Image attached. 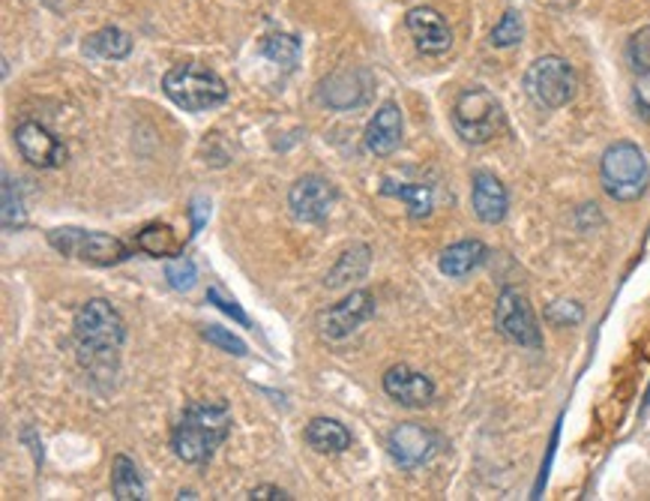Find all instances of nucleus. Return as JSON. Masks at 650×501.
<instances>
[{
    "instance_id": "f257e3e1",
    "label": "nucleus",
    "mask_w": 650,
    "mask_h": 501,
    "mask_svg": "<svg viewBox=\"0 0 650 501\" xmlns=\"http://www.w3.org/2000/svg\"><path fill=\"white\" fill-rule=\"evenodd\" d=\"M75 352L84 369L103 376L108 369H117V357L126 343V324L120 313L103 298H93L75 313L73 322Z\"/></svg>"
},
{
    "instance_id": "f03ea898",
    "label": "nucleus",
    "mask_w": 650,
    "mask_h": 501,
    "mask_svg": "<svg viewBox=\"0 0 650 501\" xmlns=\"http://www.w3.org/2000/svg\"><path fill=\"white\" fill-rule=\"evenodd\" d=\"M231 432V408L226 403L198 399L184 408L171 429V450L186 466H207Z\"/></svg>"
},
{
    "instance_id": "7ed1b4c3",
    "label": "nucleus",
    "mask_w": 650,
    "mask_h": 501,
    "mask_svg": "<svg viewBox=\"0 0 650 501\" xmlns=\"http://www.w3.org/2000/svg\"><path fill=\"white\" fill-rule=\"evenodd\" d=\"M162 91L184 112H210L228 100V84L201 63H177L162 79Z\"/></svg>"
},
{
    "instance_id": "20e7f679",
    "label": "nucleus",
    "mask_w": 650,
    "mask_h": 501,
    "mask_svg": "<svg viewBox=\"0 0 650 501\" xmlns=\"http://www.w3.org/2000/svg\"><path fill=\"white\" fill-rule=\"evenodd\" d=\"M599 180L602 189L615 201H636L641 199L650 187L648 159L632 142H618L602 154L599 163Z\"/></svg>"
},
{
    "instance_id": "39448f33",
    "label": "nucleus",
    "mask_w": 650,
    "mask_h": 501,
    "mask_svg": "<svg viewBox=\"0 0 650 501\" xmlns=\"http://www.w3.org/2000/svg\"><path fill=\"white\" fill-rule=\"evenodd\" d=\"M504 105L492 91L485 87H468L459 94L453 105V126L455 133L468 145H485L504 129Z\"/></svg>"
},
{
    "instance_id": "423d86ee",
    "label": "nucleus",
    "mask_w": 650,
    "mask_h": 501,
    "mask_svg": "<svg viewBox=\"0 0 650 501\" xmlns=\"http://www.w3.org/2000/svg\"><path fill=\"white\" fill-rule=\"evenodd\" d=\"M525 91L539 108H564L576 96V73L564 58H537L527 66Z\"/></svg>"
},
{
    "instance_id": "0eeeda50",
    "label": "nucleus",
    "mask_w": 650,
    "mask_h": 501,
    "mask_svg": "<svg viewBox=\"0 0 650 501\" xmlns=\"http://www.w3.org/2000/svg\"><path fill=\"white\" fill-rule=\"evenodd\" d=\"M49 243L61 255H70V259L91 261V264H99V268H108V264H120V261L129 259V250L120 238H112V234H103V231H84V229H52L49 231Z\"/></svg>"
},
{
    "instance_id": "6e6552de",
    "label": "nucleus",
    "mask_w": 650,
    "mask_h": 501,
    "mask_svg": "<svg viewBox=\"0 0 650 501\" xmlns=\"http://www.w3.org/2000/svg\"><path fill=\"white\" fill-rule=\"evenodd\" d=\"M375 94V75L366 66H342L318 84V103L333 112H354Z\"/></svg>"
},
{
    "instance_id": "1a4fd4ad",
    "label": "nucleus",
    "mask_w": 650,
    "mask_h": 501,
    "mask_svg": "<svg viewBox=\"0 0 650 501\" xmlns=\"http://www.w3.org/2000/svg\"><path fill=\"white\" fill-rule=\"evenodd\" d=\"M495 327L510 343L525 345V348H539L543 345L534 310H531V303L518 289H504V292L497 294Z\"/></svg>"
},
{
    "instance_id": "9d476101",
    "label": "nucleus",
    "mask_w": 650,
    "mask_h": 501,
    "mask_svg": "<svg viewBox=\"0 0 650 501\" xmlns=\"http://www.w3.org/2000/svg\"><path fill=\"white\" fill-rule=\"evenodd\" d=\"M438 436L423 424H399L387 436V450L392 462H399L402 469H420L438 453Z\"/></svg>"
},
{
    "instance_id": "9b49d317",
    "label": "nucleus",
    "mask_w": 650,
    "mask_h": 501,
    "mask_svg": "<svg viewBox=\"0 0 650 501\" xmlns=\"http://www.w3.org/2000/svg\"><path fill=\"white\" fill-rule=\"evenodd\" d=\"M333 205H336V189H333L331 180L318 178V175L300 178L289 192V208L294 213V220L300 222L327 220Z\"/></svg>"
},
{
    "instance_id": "f8f14e48",
    "label": "nucleus",
    "mask_w": 650,
    "mask_h": 501,
    "mask_svg": "<svg viewBox=\"0 0 650 501\" xmlns=\"http://www.w3.org/2000/svg\"><path fill=\"white\" fill-rule=\"evenodd\" d=\"M405 28L411 33L413 45L423 54H447L453 49V31L438 10L432 7H413L405 15Z\"/></svg>"
},
{
    "instance_id": "ddd939ff",
    "label": "nucleus",
    "mask_w": 650,
    "mask_h": 501,
    "mask_svg": "<svg viewBox=\"0 0 650 501\" xmlns=\"http://www.w3.org/2000/svg\"><path fill=\"white\" fill-rule=\"evenodd\" d=\"M371 315H375V298L369 292H352L345 301H339L321 315V334L327 340H345L363 322H369Z\"/></svg>"
},
{
    "instance_id": "4468645a",
    "label": "nucleus",
    "mask_w": 650,
    "mask_h": 501,
    "mask_svg": "<svg viewBox=\"0 0 650 501\" xmlns=\"http://www.w3.org/2000/svg\"><path fill=\"white\" fill-rule=\"evenodd\" d=\"M15 147H19L21 159H28L31 166L40 168H57L66 159V147L36 121H24L15 126Z\"/></svg>"
},
{
    "instance_id": "2eb2a0df",
    "label": "nucleus",
    "mask_w": 650,
    "mask_h": 501,
    "mask_svg": "<svg viewBox=\"0 0 650 501\" xmlns=\"http://www.w3.org/2000/svg\"><path fill=\"white\" fill-rule=\"evenodd\" d=\"M384 394L405 408H423L434 399V385L432 378L411 366L396 364L384 373Z\"/></svg>"
},
{
    "instance_id": "dca6fc26",
    "label": "nucleus",
    "mask_w": 650,
    "mask_h": 501,
    "mask_svg": "<svg viewBox=\"0 0 650 501\" xmlns=\"http://www.w3.org/2000/svg\"><path fill=\"white\" fill-rule=\"evenodd\" d=\"M399 145H402V108L396 103H384L366 126V147L375 157H390Z\"/></svg>"
},
{
    "instance_id": "f3484780",
    "label": "nucleus",
    "mask_w": 650,
    "mask_h": 501,
    "mask_svg": "<svg viewBox=\"0 0 650 501\" xmlns=\"http://www.w3.org/2000/svg\"><path fill=\"white\" fill-rule=\"evenodd\" d=\"M471 205H474V213L480 220L489 222V226H497L506 217L510 196H506V187L495 175L480 171L474 178V189H471Z\"/></svg>"
},
{
    "instance_id": "a211bd4d",
    "label": "nucleus",
    "mask_w": 650,
    "mask_h": 501,
    "mask_svg": "<svg viewBox=\"0 0 650 501\" xmlns=\"http://www.w3.org/2000/svg\"><path fill=\"white\" fill-rule=\"evenodd\" d=\"M485 261V247L480 241H459L453 247H447L438 259V268L450 280H462L471 271H476Z\"/></svg>"
},
{
    "instance_id": "6ab92c4d",
    "label": "nucleus",
    "mask_w": 650,
    "mask_h": 501,
    "mask_svg": "<svg viewBox=\"0 0 650 501\" xmlns=\"http://www.w3.org/2000/svg\"><path fill=\"white\" fill-rule=\"evenodd\" d=\"M306 445L318 453H345L352 448V432L333 418H315L306 427Z\"/></svg>"
},
{
    "instance_id": "aec40b11",
    "label": "nucleus",
    "mask_w": 650,
    "mask_h": 501,
    "mask_svg": "<svg viewBox=\"0 0 650 501\" xmlns=\"http://www.w3.org/2000/svg\"><path fill=\"white\" fill-rule=\"evenodd\" d=\"M84 52L93 54V58H103V61H124L133 54V36L120 28H103V31L87 36Z\"/></svg>"
},
{
    "instance_id": "412c9836",
    "label": "nucleus",
    "mask_w": 650,
    "mask_h": 501,
    "mask_svg": "<svg viewBox=\"0 0 650 501\" xmlns=\"http://www.w3.org/2000/svg\"><path fill=\"white\" fill-rule=\"evenodd\" d=\"M384 196H390V199H402L408 205V213H411V220H426L429 213H432V187H426V184H392L390 178L381 184Z\"/></svg>"
},
{
    "instance_id": "4be33fe9",
    "label": "nucleus",
    "mask_w": 650,
    "mask_h": 501,
    "mask_svg": "<svg viewBox=\"0 0 650 501\" xmlns=\"http://www.w3.org/2000/svg\"><path fill=\"white\" fill-rule=\"evenodd\" d=\"M366 271H369V247H366V243H357L354 250L345 252V255L333 264V271L324 276V285H327V289H342V285H348V282L363 280Z\"/></svg>"
},
{
    "instance_id": "5701e85b",
    "label": "nucleus",
    "mask_w": 650,
    "mask_h": 501,
    "mask_svg": "<svg viewBox=\"0 0 650 501\" xmlns=\"http://www.w3.org/2000/svg\"><path fill=\"white\" fill-rule=\"evenodd\" d=\"M112 492L117 501H141L145 499V483L129 457H114L112 462Z\"/></svg>"
},
{
    "instance_id": "b1692460",
    "label": "nucleus",
    "mask_w": 650,
    "mask_h": 501,
    "mask_svg": "<svg viewBox=\"0 0 650 501\" xmlns=\"http://www.w3.org/2000/svg\"><path fill=\"white\" fill-rule=\"evenodd\" d=\"M135 247L147 255H154V259H168V255H177L180 252V241H177V234L171 226H145V229L135 234Z\"/></svg>"
},
{
    "instance_id": "393cba45",
    "label": "nucleus",
    "mask_w": 650,
    "mask_h": 501,
    "mask_svg": "<svg viewBox=\"0 0 650 501\" xmlns=\"http://www.w3.org/2000/svg\"><path fill=\"white\" fill-rule=\"evenodd\" d=\"M261 54H264L268 61L291 70L300 58V40L297 36H291V33H273V36H268V40L261 42Z\"/></svg>"
},
{
    "instance_id": "a878e982",
    "label": "nucleus",
    "mask_w": 650,
    "mask_h": 501,
    "mask_svg": "<svg viewBox=\"0 0 650 501\" xmlns=\"http://www.w3.org/2000/svg\"><path fill=\"white\" fill-rule=\"evenodd\" d=\"M525 36V24H522V15L516 10H510L501 15L495 28H492V36L489 42L495 45V49H510V45H518Z\"/></svg>"
},
{
    "instance_id": "bb28decb",
    "label": "nucleus",
    "mask_w": 650,
    "mask_h": 501,
    "mask_svg": "<svg viewBox=\"0 0 650 501\" xmlns=\"http://www.w3.org/2000/svg\"><path fill=\"white\" fill-rule=\"evenodd\" d=\"M166 280H168V285L175 289V292H189V289H192V285L198 282L196 261L186 259V255H180V259H175V261H168Z\"/></svg>"
},
{
    "instance_id": "cd10ccee",
    "label": "nucleus",
    "mask_w": 650,
    "mask_h": 501,
    "mask_svg": "<svg viewBox=\"0 0 650 501\" xmlns=\"http://www.w3.org/2000/svg\"><path fill=\"white\" fill-rule=\"evenodd\" d=\"M201 336H205L210 345H217V348H222V352H228V355L234 357H243L249 352L247 343H243L240 336H234L231 331H226V327H219V324H207L205 331H201Z\"/></svg>"
},
{
    "instance_id": "c85d7f7f",
    "label": "nucleus",
    "mask_w": 650,
    "mask_h": 501,
    "mask_svg": "<svg viewBox=\"0 0 650 501\" xmlns=\"http://www.w3.org/2000/svg\"><path fill=\"white\" fill-rule=\"evenodd\" d=\"M627 58H630L632 70L641 75H650V24L632 33L630 45H627Z\"/></svg>"
},
{
    "instance_id": "c756f323",
    "label": "nucleus",
    "mask_w": 650,
    "mask_h": 501,
    "mask_svg": "<svg viewBox=\"0 0 650 501\" xmlns=\"http://www.w3.org/2000/svg\"><path fill=\"white\" fill-rule=\"evenodd\" d=\"M21 222H24V210H21L19 189H15V180L7 175L3 178V229L10 231L21 226Z\"/></svg>"
},
{
    "instance_id": "7c9ffc66",
    "label": "nucleus",
    "mask_w": 650,
    "mask_h": 501,
    "mask_svg": "<svg viewBox=\"0 0 650 501\" xmlns=\"http://www.w3.org/2000/svg\"><path fill=\"white\" fill-rule=\"evenodd\" d=\"M546 315H548V322L557 324V327H567V324L581 322V306L573 301H557L548 306Z\"/></svg>"
},
{
    "instance_id": "2f4dec72",
    "label": "nucleus",
    "mask_w": 650,
    "mask_h": 501,
    "mask_svg": "<svg viewBox=\"0 0 650 501\" xmlns=\"http://www.w3.org/2000/svg\"><path fill=\"white\" fill-rule=\"evenodd\" d=\"M207 301L213 303L217 310H222L226 315H231L234 322H240L243 327H249V315L243 313L238 306V301L234 298H228V294H222V289H207Z\"/></svg>"
},
{
    "instance_id": "473e14b6",
    "label": "nucleus",
    "mask_w": 650,
    "mask_h": 501,
    "mask_svg": "<svg viewBox=\"0 0 650 501\" xmlns=\"http://www.w3.org/2000/svg\"><path fill=\"white\" fill-rule=\"evenodd\" d=\"M189 220H192V238H196L198 231L207 226V220H210V201L205 196L192 199V205H189Z\"/></svg>"
},
{
    "instance_id": "72a5a7b5",
    "label": "nucleus",
    "mask_w": 650,
    "mask_h": 501,
    "mask_svg": "<svg viewBox=\"0 0 650 501\" xmlns=\"http://www.w3.org/2000/svg\"><path fill=\"white\" fill-rule=\"evenodd\" d=\"M249 499L252 501H291V495L285 490H279V487H255V490L249 492Z\"/></svg>"
}]
</instances>
